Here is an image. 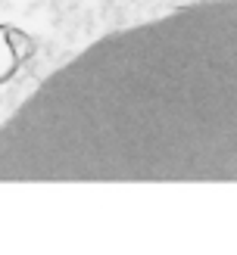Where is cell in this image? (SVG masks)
<instances>
[]
</instances>
